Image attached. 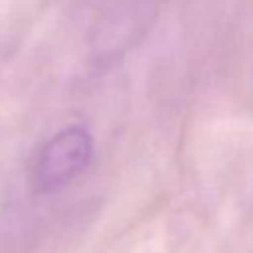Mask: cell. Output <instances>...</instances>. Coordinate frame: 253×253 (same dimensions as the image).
Returning a JSON list of instances; mask_svg holds the SVG:
<instances>
[{
  "instance_id": "obj_1",
  "label": "cell",
  "mask_w": 253,
  "mask_h": 253,
  "mask_svg": "<svg viewBox=\"0 0 253 253\" xmlns=\"http://www.w3.org/2000/svg\"><path fill=\"white\" fill-rule=\"evenodd\" d=\"M93 138L83 126H67L55 132L40 150L34 170L36 188L43 194L61 190L91 162Z\"/></svg>"
}]
</instances>
